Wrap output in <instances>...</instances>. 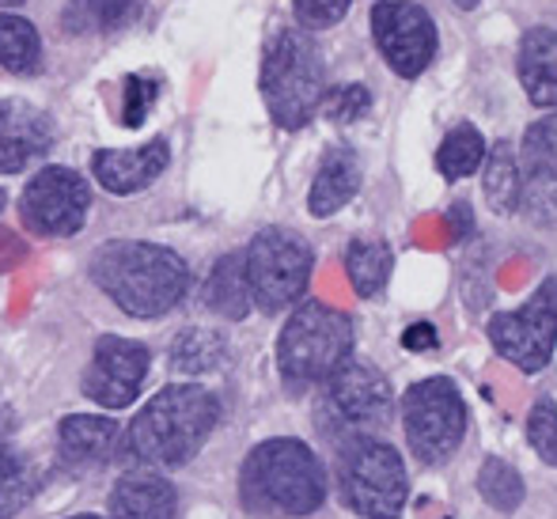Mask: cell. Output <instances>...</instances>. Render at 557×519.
I'll use <instances>...</instances> for the list:
<instances>
[{"label":"cell","mask_w":557,"mask_h":519,"mask_svg":"<svg viewBox=\"0 0 557 519\" xmlns=\"http://www.w3.org/2000/svg\"><path fill=\"white\" fill-rule=\"evenodd\" d=\"M326 501V470L304 440L277 436L243 459L239 505L258 519H300Z\"/></svg>","instance_id":"obj_1"},{"label":"cell","mask_w":557,"mask_h":519,"mask_svg":"<svg viewBox=\"0 0 557 519\" xmlns=\"http://www.w3.org/2000/svg\"><path fill=\"white\" fill-rule=\"evenodd\" d=\"M91 281L133 319H160L190 288V265L171 247L111 239L91 258Z\"/></svg>","instance_id":"obj_2"},{"label":"cell","mask_w":557,"mask_h":519,"mask_svg":"<svg viewBox=\"0 0 557 519\" xmlns=\"http://www.w3.org/2000/svg\"><path fill=\"white\" fill-rule=\"evenodd\" d=\"M216 424H221V403L213 391L198 383H171L133 417L125 452L152 470H175L206 447Z\"/></svg>","instance_id":"obj_3"},{"label":"cell","mask_w":557,"mask_h":519,"mask_svg":"<svg viewBox=\"0 0 557 519\" xmlns=\"http://www.w3.org/2000/svg\"><path fill=\"white\" fill-rule=\"evenodd\" d=\"M258 88L281 129H304L319 114L326 96V65L308 30L277 27L265 38Z\"/></svg>","instance_id":"obj_4"},{"label":"cell","mask_w":557,"mask_h":519,"mask_svg":"<svg viewBox=\"0 0 557 519\" xmlns=\"http://www.w3.org/2000/svg\"><path fill=\"white\" fill-rule=\"evenodd\" d=\"M352 357V319L331 304L304 300L277 337V368L288 387L326 383Z\"/></svg>","instance_id":"obj_5"},{"label":"cell","mask_w":557,"mask_h":519,"mask_svg":"<svg viewBox=\"0 0 557 519\" xmlns=\"http://www.w3.org/2000/svg\"><path fill=\"white\" fill-rule=\"evenodd\" d=\"M337 485L360 519H398L410 497L403 455L372 436H352L337 455Z\"/></svg>","instance_id":"obj_6"},{"label":"cell","mask_w":557,"mask_h":519,"mask_svg":"<svg viewBox=\"0 0 557 519\" xmlns=\"http://www.w3.org/2000/svg\"><path fill=\"white\" fill-rule=\"evenodd\" d=\"M243 262H247L250 300L265 314L300 304L308 293L311 270H315V255H311L308 239L288 232V227H262L243 250Z\"/></svg>","instance_id":"obj_7"},{"label":"cell","mask_w":557,"mask_h":519,"mask_svg":"<svg viewBox=\"0 0 557 519\" xmlns=\"http://www.w3.org/2000/svg\"><path fill=\"white\" fill-rule=\"evenodd\" d=\"M406 444L425 467H441L467 436V403L447 375H429L403 395Z\"/></svg>","instance_id":"obj_8"},{"label":"cell","mask_w":557,"mask_h":519,"mask_svg":"<svg viewBox=\"0 0 557 519\" xmlns=\"http://www.w3.org/2000/svg\"><path fill=\"white\" fill-rule=\"evenodd\" d=\"M490 345L520 372H546L557 345V273L531 293L520 311H497L485 326Z\"/></svg>","instance_id":"obj_9"},{"label":"cell","mask_w":557,"mask_h":519,"mask_svg":"<svg viewBox=\"0 0 557 519\" xmlns=\"http://www.w3.org/2000/svg\"><path fill=\"white\" fill-rule=\"evenodd\" d=\"M372 35L391 73L403 81H418L436 58V23L413 0H380L372 8Z\"/></svg>","instance_id":"obj_10"},{"label":"cell","mask_w":557,"mask_h":519,"mask_svg":"<svg viewBox=\"0 0 557 519\" xmlns=\"http://www.w3.org/2000/svg\"><path fill=\"white\" fill-rule=\"evenodd\" d=\"M91 206V186L84 183L81 171L73 168H42L27 183L20 201L23 224L35 235H50V239H65L76 235L88 220Z\"/></svg>","instance_id":"obj_11"},{"label":"cell","mask_w":557,"mask_h":519,"mask_svg":"<svg viewBox=\"0 0 557 519\" xmlns=\"http://www.w3.org/2000/svg\"><path fill=\"white\" fill-rule=\"evenodd\" d=\"M323 403L345 429H352L360 436L364 429L387 424L391 410H395V391H391V380L375 364L349 357L323 383Z\"/></svg>","instance_id":"obj_12"},{"label":"cell","mask_w":557,"mask_h":519,"mask_svg":"<svg viewBox=\"0 0 557 519\" xmlns=\"http://www.w3.org/2000/svg\"><path fill=\"white\" fill-rule=\"evenodd\" d=\"M148 375V349L133 337L103 334L91 349V364L84 368L81 391L96 406L125 410L140 395Z\"/></svg>","instance_id":"obj_13"},{"label":"cell","mask_w":557,"mask_h":519,"mask_svg":"<svg viewBox=\"0 0 557 519\" xmlns=\"http://www.w3.org/2000/svg\"><path fill=\"white\" fill-rule=\"evenodd\" d=\"M53 118L27 99H0V175H20L53 148Z\"/></svg>","instance_id":"obj_14"},{"label":"cell","mask_w":557,"mask_h":519,"mask_svg":"<svg viewBox=\"0 0 557 519\" xmlns=\"http://www.w3.org/2000/svg\"><path fill=\"white\" fill-rule=\"evenodd\" d=\"M168 163H171V145L163 137L148 140L140 148H103V152L91 156L96 183L107 194H117V198L148 190L168 171Z\"/></svg>","instance_id":"obj_15"},{"label":"cell","mask_w":557,"mask_h":519,"mask_svg":"<svg viewBox=\"0 0 557 519\" xmlns=\"http://www.w3.org/2000/svg\"><path fill=\"white\" fill-rule=\"evenodd\" d=\"M520 84L528 99L543 110H557V30L531 27L520 38Z\"/></svg>","instance_id":"obj_16"},{"label":"cell","mask_w":557,"mask_h":519,"mask_svg":"<svg viewBox=\"0 0 557 519\" xmlns=\"http://www.w3.org/2000/svg\"><path fill=\"white\" fill-rule=\"evenodd\" d=\"M360 190V160L352 148L337 145L331 152L323 156L315 171V183H311V194H308V212L319 220L334 217L337 209H345Z\"/></svg>","instance_id":"obj_17"},{"label":"cell","mask_w":557,"mask_h":519,"mask_svg":"<svg viewBox=\"0 0 557 519\" xmlns=\"http://www.w3.org/2000/svg\"><path fill=\"white\" fill-rule=\"evenodd\" d=\"M111 519H175V485L160 474H125L111 493Z\"/></svg>","instance_id":"obj_18"},{"label":"cell","mask_w":557,"mask_h":519,"mask_svg":"<svg viewBox=\"0 0 557 519\" xmlns=\"http://www.w3.org/2000/svg\"><path fill=\"white\" fill-rule=\"evenodd\" d=\"M114 440H117V421L96 413H73L58 429L61 459L69 467H99L111 455Z\"/></svg>","instance_id":"obj_19"},{"label":"cell","mask_w":557,"mask_h":519,"mask_svg":"<svg viewBox=\"0 0 557 519\" xmlns=\"http://www.w3.org/2000/svg\"><path fill=\"white\" fill-rule=\"evenodd\" d=\"M206 308L227 322H243L250 314V308H255L243 250H232V255H224L221 262L213 265V273H209V281H206Z\"/></svg>","instance_id":"obj_20"},{"label":"cell","mask_w":557,"mask_h":519,"mask_svg":"<svg viewBox=\"0 0 557 519\" xmlns=\"http://www.w3.org/2000/svg\"><path fill=\"white\" fill-rule=\"evenodd\" d=\"M227 364V337L209 326H186L171 342V372L183 380L213 375Z\"/></svg>","instance_id":"obj_21"},{"label":"cell","mask_w":557,"mask_h":519,"mask_svg":"<svg viewBox=\"0 0 557 519\" xmlns=\"http://www.w3.org/2000/svg\"><path fill=\"white\" fill-rule=\"evenodd\" d=\"M485 171H482V190L485 201L497 217H512L520 212V194H523V171L520 160H516L512 145L508 140H497V145L485 152Z\"/></svg>","instance_id":"obj_22"},{"label":"cell","mask_w":557,"mask_h":519,"mask_svg":"<svg viewBox=\"0 0 557 519\" xmlns=\"http://www.w3.org/2000/svg\"><path fill=\"white\" fill-rule=\"evenodd\" d=\"M137 20V0H69L61 23L69 35H114Z\"/></svg>","instance_id":"obj_23"},{"label":"cell","mask_w":557,"mask_h":519,"mask_svg":"<svg viewBox=\"0 0 557 519\" xmlns=\"http://www.w3.org/2000/svg\"><path fill=\"white\" fill-rule=\"evenodd\" d=\"M391 265H395V255L383 239H352L349 250H345V273H349V285L357 296L372 300V296L383 293L391 277Z\"/></svg>","instance_id":"obj_24"},{"label":"cell","mask_w":557,"mask_h":519,"mask_svg":"<svg viewBox=\"0 0 557 519\" xmlns=\"http://www.w3.org/2000/svg\"><path fill=\"white\" fill-rule=\"evenodd\" d=\"M0 65L15 76H30L42 65V38L35 23L23 15H0Z\"/></svg>","instance_id":"obj_25"},{"label":"cell","mask_w":557,"mask_h":519,"mask_svg":"<svg viewBox=\"0 0 557 519\" xmlns=\"http://www.w3.org/2000/svg\"><path fill=\"white\" fill-rule=\"evenodd\" d=\"M485 137L474 129L470 122H459L451 133L441 140L436 148V171L447 178V183H459V178H470L485 160Z\"/></svg>","instance_id":"obj_26"},{"label":"cell","mask_w":557,"mask_h":519,"mask_svg":"<svg viewBox=\"0 0 557 519\" xmlns=\"http://www.w3.org/2000/svg\"><path fill=\"white\" fill-rule=\"evenodd\" d=\"M478 497L490 508H497V512L512 516L528 497V485H523V474L512 462H505L500 455H490L482 462V470H478Z\"/></svg>","instance_id":"obj_27"},{"label":"cell","mask_w":557,"mask_h":519,"mask_svg":"<svg viewBox=\"0 0 557 519\" xmlns=\"http://www.w3.org/2000/svg\"><path fill=\"white\" fill-rule=\"evenodd\" d=\"M38 490V478L30 462L15 447H0V519L20 516Z\"/></svg>","instance_id":"obj_28"},{"label":"cell","mask_w":557,"mask_h":519,"mask_svg":"<svg viewBox=\"0 0 557 519\" xmlns=\"http://www.w3.org/2000/svg\"><path fill=\"white\" fill-rule=\"evenodd\" d=\"M523 160H528V171L557 178V110L543 114L523 133Z\"/></svg>","instance_id":"obj_29"},{"label":"cell","mask_w":557,"mask_h":519,"mask_svg":"<svg viewBox=\"0 0 557 519\" xmlns=\"http://www.w3.org/2000/svg\"><path fill=\"white\" fill-rule=\"evenodd\" d=\"M160 103V76L152 73H129L122 81V125L140 129L148 110Z\"/></svg>","instance_id":"obj_30"},{"label":"cell","mask_w":557,"mask_h":519,"mask_svg":"<svg viewBox=\"0 0 557 519\" xmlns=\"http://www.w3.org/2000/svg\"><path fill=\"white\" fill-rule=\"evenodd\" d=\"M528 444L546 467L557 470V403L554 398H539L528 413Z\"/></svg>","instance_id":"obj_31"},{"label":"cell","mask_w":557,"mask_h":519,"mask_svg":"<svg viewBox=\"0 0 557 519\" xmlns=\"http://www.w3.org/2000/svg\"><path fill=\"white\" fill-rule=\"evenodd\" d=\"M520 212H528L531 224H557V178L528 171L520 194Z\"/></svg>","instance_id":"obj_32"},{"label":"cell","mask_w":557,"mask_h":519,"mask_svg":"<svg viewBox=\"0 0 557 519\" xmlns=\"http://www.w3.org/2000/svg\"><path fill=\"white\" fill-rule=\"evenodd\" d=\"M323 110L331 122L337 125H349V122H360V118L372 110V91L364 84H342V88H326L323 96Z\"/></svg>","instance_id":"obj_33"},{"label":"cell","mask_w":557,"mask_h":519,"mask_svg":"<svg viewBox=\"0 0 557 519\" xmlns=\"http://www.w3.org/2000/svg\"><path fill=\"white\" fill-rule=\"evenodd\" d=\"M293 8H296V20H300V27L326 30V27H334V23L345 20V12H349V0H293Z\"/></svg>","instance_id":"obj_34"},{"label":"cell","mask_w":557,"mask_h":519,"mask_svg":"<svg viewBox=\"0 0 557 519\" xmlns=\"http://www.w3.org/2000/svg\"><path fill=\"white\" fill-rule=\"evenodd\" d=\"M403 345L410 353H429V349H436V345H441V337H436L433 322H413V326L403 334Z\"/></svg>","instance_id":"obj_35"},{"label":"cell","mask_w":557,"mask_h":519,"mask_svg":"<svg viewBox=\"0 0 557 519\" xmlns=\"http://www.w3.org/2000/svg\"><path fill=\"white\" fill-rule=\"evenodd\" d=\"M447 224H451L455 235H470V227H474V217H470V206L467 201H459V206L447 209Z\"/></svg>","instance_id":"obj_36"},{"label":"cell","mask_w":557,"mask_h":519,"mask_svg":"<svg viewBox=\"0 0 557 519\" xmlns=\"http://www.w3.org/2000/svg\"><path fill=\"white\" fill-rule=\"evenodd\" d=\"M451 4H455V8H462V12H470V8H478L482 0H451Z\"/></svg>","instance_id":"obj_37"},{"label":"cell","mask_w":557,"mask_h":519,"mask_svg":"<svg viewBox=\"0 0 557 519\" xmlns=\"http://www.w3.org/2000/svg\"><path fill=\"white\" fill-rule=\"evenodd\" d=\"M20 4H27V0H0V8H20Z\"/></svg>","instance_id":"obj_38"},{"label":"cell","mask_w":557,"mask_h":519,"mask_svg":"<svg viewBox=\"0 0 557 519\" xmlns=\"http://www.w3.org/2000/svg\"><path fill=\"white\" fill-rule=\"evenodd\" d=\"M73 519H103V516H73Z\"/></svg>","instance_id":"obj_39"},{"label":"cell","mask_w":557,"mask_h":519,"mask_svg":"<svg viewBox=\"0 0 557 519\" xmlns=\"http://www.w3.org/2000/svg\"><path fill=\"white\" fill-rule=\"evenodd\" d=\"M0 209H4V190H0Z\"/></svg>","instance_id":"obj_40"}]
</instances>
